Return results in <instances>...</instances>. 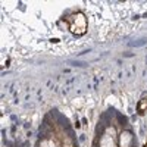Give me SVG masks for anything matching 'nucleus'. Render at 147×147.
<instances>
[{
	"label": "nucleus",
	"instance_id": "nucleus-1",
	"mask_svg": "<svg viewBox=\"0 0 147 147\" xmlns=\"http://www.w3.org/2000/svg\"><path fill=\"white\" fill-rule=\"evenodd\" d=\"M72 31L75 34H82L85 31V19L81 13H78L75 16V22L72 24Z\"/></svg>",
	"mask_w": 147,
	"mask_h": 147
},
{
	"label": "nucleus",
	"instance_id": "nucleus-2",
	"mask_svg": "<svg viewBox=\"0 0 147 147\" xmlns=\"http://www.w3.org/2000/svg\"><path fill=\"white\" fill-rule=\"evenodd\" d=\"M100 146L102 147H115V141L109 134H105V136L102 137V140H100Z\"/></svg>",
	"mask_w": 147,
	"mask_h": 147
},
{
	"label": "nucleus",
	"instance_id": "nucleus-3",
	"mask_svg": "<svg viewBox=\"0 0 147 147\" xmlns=\"http://www.w3.org/2000/svg\"><path fill=\"white\" fill-rule=\"evenodd\" d=\"M131 146V134L129 132H122L121 136V147H129Z\"/></svg>",
	"mask_w": 147,
	"mask_h": 147
},
{
	"label": "nucleus",
	"instance_id": "nucleus-4",
	"mask_svg": "<svg viewBox=\"0 0 147 147\" xmlns=\"http://www.w3.org/2000/svg\"><path fill=\"white\" fill-rule=\"evenodd\" d=\"M41 147H56V146H55L52 141H47V140H46V141L41 143Z\"/></svg>",
	"mask_w": 147,
	"mask_h": 147
},
{
	"label": "nucleus",
	"instance_id": "nucleus-5",
	"mask_svg": "<svg viewBox=\"0 0 147 147\" xmlns=\"http://www.w3.org/2000/svg\"><path fill=\"white\" fill-rule=\"evenodd\" d=\"M107 134H112V136H115V129H113V128H109V129H107Z\"/></svg>",
	"mask_w": 147,
	"mask_h": 147
},
{
	"label": "nucleus",
	"instance_id": "nucleus-6",
	"mask_svg": "<svg viewBox=\"0 0 147 147\" xmlns=\"http://www.w3.org/2000/svg\"><path fill=\"white\" fill-rule=\"evenodd\" d=\"M146 103H147L146 100H143V102H141V109H144V107H146Z\"/></svg>",
	"mask_w": 147,
	"mask_h": 147
}]
</instances>
